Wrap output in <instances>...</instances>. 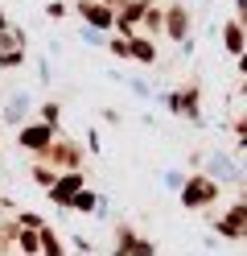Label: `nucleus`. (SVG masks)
<instances>
[{
    "label": "nucleus",
    "mask_w": 247,
    "mask_h": 256,
    "mask_svg": "<svg viewBox=\"0 0 247 256\" xmlns=\"http://www.w3.org/2000/svg\"><path fill=\"white\" fill-rule=\"evenodd\" d=\"M82 12H87V21H91V25H111V8H107V4L82 0Z\"/></svg>",
    "instance_id": "obj_1"
},
{
    "label": "nucleus",
    "mask_w": 247,
    "mask_h": 256,
    "mask_svg": "<svg viewBox=\"0 0 247 256\" xmlns=\"http://www.w3.org/2000/svg\"><path fill=\"white\" fill-rule=\"evenodd\" d=\"M58 186H54V198H70V194H78V186H82V178L78 174H62V178H54Z\"/></svg>",
    "instance_id": "obj_2"
},
{
    "label": "nucleus",
    "mask_w": 247,
    "mask_h": 256,
    "mask_svg": "<svg viewBox=\"0 0 247 256\" xmlns=\"http://www.w3.org/2000/svg\"><path fill=\"white\" fill-rule=\"evenodd\" d=\"M247 232V206L231 211V219H223V236H243Z\"/></svg>",
    "instance_id": "obj_3"
},
{
    "label": "nucleus",
    "mask_w": 247,
    "mask_h": 256,
    "mask_svg": "<svg viewBox=\"0 0 247 256\" xmlns=\"http://www.w3.org/2000/svg\"><path fill=\"white\" fill-rule=\"evenodd\" d=\"M206 198H214V186H210L206 178L190 182V190H186V202H206Z\"/></svg>",
    "instance_id": "obj_4"
},
{
    "label": "nucleus",
    "mask_w": 247,
    "mask_h": 256,
    "mask_svg": "<svg viewBox=\"0 0 247 256\" xmlns=\"http://www.w3.org/2000/svg\"><path fill=\"white\" fill-rule=\"evenodd\" d=\"M21 140H25V145H54V136H49V128H29V132H21Z\"/></svg>",
    "instance_id": "obj_5"
},
{
    "label": "nucleus",
    "mask_w": 247,
    "mask_h": 256,
    "mask_svg": "<svg viewBox=\"0 0 247 256\" xmlns=\"http://www.w3.org/2000/svg\"><path fill=\"white\" fill-rule=\"evenodd\" d=\"M169 34H173V38L186 34V12H181V8H173V12H169Z\"/></svg>",
    "instance_id": "obj_6"
},
{
    "label": "nucleus",
    "mask_w": 247,
    "mask_h": 256,
    "mask_svg": "<svg viewBox=\"0 0 247 256\" xmlns=\"http://www.w3.org/2000/svg\"><path fill=\"white\" fill-rule=\"evenodd\" d=\"M16 244H21L25 256H33V252H37V236H25V232H21V236H16Z\"/></svg>",
    "instance_id": "obj_7"
},
{
    "label": "nucleus",
    "mask_w": 247,
    "mask_h": 256,
    "mask_svg": "<svg viewBox=\"0 0 247 256\" xmlns=\"http://www.w3.org/2000/svg\"><path fill=\"white\" fill-rule=\"evenodd\" d=\"M227 42H231V50H243V34H239V25H227Z\"/></svg>",
    "instance_id": "obj_8"
},
{
    "label": "nucleus",
    "mask_w": 247,
    "mask_h": 256,
    "mask_svg": "<svg viewBox=\"0 0 247 256\" xmlns=\"http://www.w3.org/2000/svg\"><path fill=\"white\" fill-rule=\"evenodd\" d=\"M243 70H247V58H243Z\"/></svg>",
    "instance_id": "obj_9"
}]
</instances>
